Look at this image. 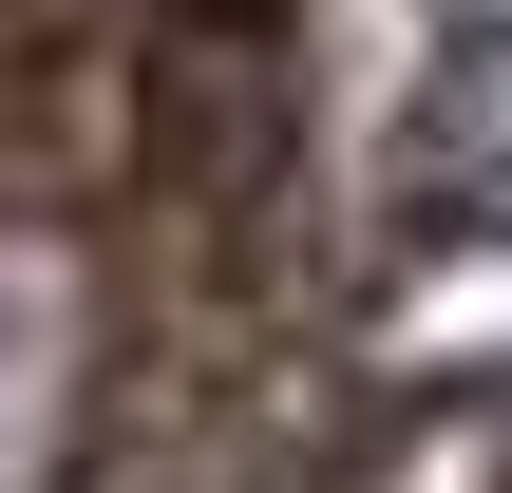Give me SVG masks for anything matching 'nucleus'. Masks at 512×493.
I'll return each mask as SVG.
<instances>
[{
  "label": "nucleus",
  "instance_id": "f257e3e1",
  "mask_svg": "<svg viewBox=\"0 0 512 493\" xmlns=\"http://www.w3.org/2000/svg\"><path fill=\"white\" fill-rule=\"evenodd\" d=\"M266 493H512V361L475 380H418V399H323Z\"/></svg>",
  "mask_w": 512,
  "mask_h": 493
}]
</instances>
